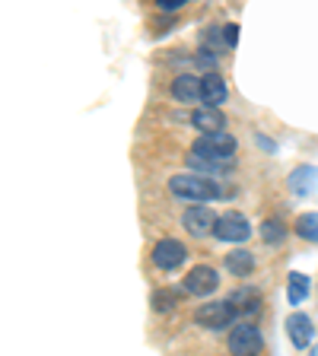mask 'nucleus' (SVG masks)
Masks as SVG:
<instances>
[{
	"mask_svg": "<svg viewBox=\"0 0 318 356\" xmlns=\"http://www.w3.org/2000/svg\"><path fill=\"white\" fill-rule=\"evenodd\" d=\"M169 188H172V194L182 200H200V204H204V200L220 197V185L207 175H198V172H191V175H175L169 181Z\"/></svg>",
	"mask_w": 318,
	"mask_h": 356,
	"instance_id": "nucleus-1",
	"label": "nucleus"
},
{
	"mask_svg": "<svg viewBox=\"0 0 318 356\" xmlns=\"http://www.w3.org/2000/svg\"><path fill=\"white\" fill-rule=\"evenodd\" d=\"M191 153L210 156V159H220V163H232V153H236V137H230L226 131H220V134H200Z\"/></svg>",
	"mask_w": 318,
	"mask_h": 356,
	"instance_id": "nucleus-2",
	"label": "nucleus"
},
{
	"mask_svg": "<svg viewBox=\"0 0 318 356\" xmlns=\"http://www.w3.org/2000/svg\"><path fill=\"white\" fill-rule=\"evenodd\" d=\"M182 283H185V293H191V296H210V293H216V286H220V274L207 264H198L188 270Z\"/></svg>",
	"mask_w": 318,
	"mask_h": 356,
	"instance_id": "nucleus-3",
	"label": "nucleus"
},
{
	"mask_svg": "<svg viewBox=\"0 0 318 356\" xmlns=\"http://www.w3.org/2000/svg\"><path fill=\"white\" fill-rule=\"evenodd\" d=\"M214 236L220 242H245V238L252 236V226H248V220L242 213H223L214 222Z\"/></svg>",
	"mask_w": 318,
	"mask_h": 356,
	"instance_id": "nucleus-4",
	"label": "nucleus"
},
{
	"mask_svg": "<svg viewBox=\"0 0 318 356\" xmlns=\"http://www.w3.org/2000/svg\"><path fill=\"white\" fill-rule=\"evenodd\" d=\"M188 258V248L178 238H163V242H156L153 248V264L159 267V270H175V267H182Z\"/></svg>",
	"mask_w": 318,
	"mask_h": 356,
	"instance_id": "nucleus-5",
	"label": "nucleus"
},
{
	"mask_svg": "<svg viewBox=\"0 0 318 356\" xmlns=\"http://www.w3.org/2000/svg\"><path fill=\"white\" fill-rule=\"evenodd\" d=\"M261 331L255 325H236L230 334V353L232 356H255L261 350Z\"/></svg>",
	"mask_w": 318,
	"mask_h": 356,
	"instance_id": "nucleus-6",
	"label": "nucleus"
},
{
	"mask_svg": "<svg viewBox=\"0 0 318 356\" xmlns=\"http://www.w3.org/2000/svg\"><path fill=\"white\" fill-rule=\"evenodd\" d=\"M232 315H236V309H232L230 302H204L198 312H194V321H198L200 327H210V331H216V327H226V325H230Z\"/></svg>",
	"mask_w": 318,
	"mask_h": 356,
	"instance_id": "nucleus-7",
	"label": "nucleus"
},
{
	"mask_svg": "<svg viewBox=\"0 0 318 356\" xmlns=\"http://www.w3.org/2000/svg\"><path fill=\"white\" fill-rule=\"evenodd\" d=\"M214 222H216V213L210 207H188L185 216H182V226H185L191 236H207V232H214Z\"/></svg>",
	"mask_w": 318,
	"mask_h": 356,
	"instance_id": "nucleus-8",
	"label": "nucleus"
},
{
	"mask_svg": "<svg viewBox=\"0 0 318 356\" xmlns=\"http://www.w3.org/2000/svg\"><path fill=\"white\" fill-rule=\"evenodd\" d=\"M226 80H223L220 74H207L200 76V102H204V108H216V105L226 99Z\"/></svg>",
	"mask_w": 318,
	"mask_h": 356,
	"instance_id": "nucleus-9",
	"label": "nucleus"
},
{
	"mask_svg": "<svg viewBox=\"0 0 318 356\" xmlns=\"http://www.w3.org/2000/svg\"><path fill=\"white\" fill-rule=\"evenodd\" d=\"M289 191L299 194V197L318 191V169L315 165H299V169L289 172Z\"/></svg>",
	"mask_w": 318,
	"mask_h": 356,
	"instance_id": "nucleus-10",
	"label": "nucleus"
},
{
	"mask_svg": "<svg viewBox=\"0 0 318 356\" xmlns=\"http://www.w3.org/2000/svg\"><path fill=\"white\" fill-rule=\"evenodd\" d=\"M287 334H289V341H293V347L296 350H305L312 343V334H315V327H312V321L305 318V315H289L287 318Z\"/></svg>",
	"mask_w": 318,
	"mask_h": 356,
	"instance_id": "nucleus-11",
	"label": "nucleus"
},
{
	"mask_svg": "<svg viewBox=\"0 0 318 356\" xmlns=\"http://www.w3.org/2000/svg\"><path fill=\"white\" fill-rule=\"evenodd\" d=\"M172 96H175L178 102L194 105L200 99V76H191V74L175 76V80H172Z\"/></svg>",
	"mask_w": 318,
	"mask_h": 356,
	"instance_id": "nucleus-12",
	"label": "nucleus"
},
{
	"mask_svg": "<svg viewBox=\"0 0 318 356\" xmlns=\"http://www.w3.org/2000/svg\"><path fill=\"white\" fill-rule=\"evenodd\" d=\"M191 121H194V127L204 134H220L223 127H226V118H223L220 108H198L191 115Z\"/></svg>",
	"mask_w": 318,
	"mask_h": 356,
	"instance_id": "nucleus-13",
	"label": "nucleus"
},
{
	"mask_svg": "<svg viewBox=\"0 0 318 356\" xmlns=\"http://www.w3.org/2000/svg\"><path fill=\"white\" fill-rule=\"evenodd\" d=\"M188 169L191 172H204V175H223V172H230L232 169V163H220V159H210V156H198V153H191L188 156Z\"/></svg>",
	"mask_w": 318,
	"mask_h": 356,
	"instance_id": "nucleus-14",
	"label": "nucleus"
},
{
	"mask_svg": "<svg viewBox=\"0 0 318 356\" xmlns=\"http://www.w3.org/2000/svg\"><path fill=\"white\" fill-rule=\"evenodd\" d=\"M226 267L236 277H248L255 270V254L252 252H230L226 254Z\"/></svg>",
	"mask_w": 318,
	"mask_h": 356,
	"instance_id": "nucleus-15",
	"label": "nucleus"
},
{
	"mask_svg": "<svg viewBox=\"0 0 318 356\" xmlns=\"http://www.w3.org/2000/svg\"><path fill=\"white\" fill-rule=\"evenodd\" d=\"M305 296H309V277H305V274H289V286H287L289 305L305 302Z\"/></svg>",
	"mask_w": 318,
	"mask_h": 356,
	"instance_id": "nucleus-16",
	"label": "nucleus"
},
{
	"mask_svg": "<svg viewBox=\"0 0 318 356\" xmlns=\"http://www.w3.org/2000/svg\"><path fill=\"white\" fill-rule=\"evenodd\" d=\"M293 229H296V236L305 238V242H318V213H303Z\"/></svg>",
	"mask_w": 318,
	"mask_h": 356,
	"instance_id": "nucleus-17",
	"label": "nucleus"
},
{
	"mask_svg": "<svg viewBox=\"0 0 318 356\" xmlns=\"http://www.w3.org/2000/svg\"><path fill=\"white\" fill-rule=\"evenodd\" d=\"M261 238H264L267 245H280L283 238H287V226H283L280 220H264L261 222Z\"/></svg>",
	"mask_w": 318,
	"mask_h": 356,
	"instance_id": "nucleus-18",
	"label": "nucleus"
},
{
	"mask_svg": "<svg viewBox=\"0 0 318 356\" xmlns=\"http://www.w3.org/2000/svg\"><path fill=\"white\" fill-rule=\"evenodd\" d=\"M153 309L156 312H172V309H175V296H172V293H166V289L153 293Z\"/></svg>",
	"mask_w": 318,
	"mask_h": 356,
	"instance_id": "nucleus-19",
	"label": "nucleus"
},
{
	"mask_svg": "<svg viewBox=\"0 0 318 356\" xmlns=\"http://www.w3.org/2000/svg\"><path fill=\"white\" fill-rule=\"evenodd\" d=\"M223 42H226V48H236V42H239V26H223Z\"/></svg>",
	"mask_w": 318,
	"mask_h": 356,
	"instance_id": "nucleus-20",
	"label": "nucleus"
},
{
	"mask_svg": "<svg viewBox=\"0 0 318 356\" xmlns=\"http://www.w3.org/2000/svg\"><path fill=\"white\" fill-rule=\"evenodd\" d=\"M156 7H159V10H169V13H172V10H182V7H185V0H156Z\"/></svg>",
	"mask_w": 318,
	"mask_h": 356,
	"instance_id": "nucleus-21",
	"label": "nucleus"
},
{
	"mask_svg": "<svg viewBox=\"0 0 318 356\" xmlns=\"http://www.w3.org/2000/svg\"><path fill=\"white\" fill-rule=\"evenodd\" d=\"M309 356H318V350H312V353H309Z\"/></svg>",
	"mask_w": 318,
	"mask_h": 356,
	"instance_id": "nucleus-22",
	"label": "nucleus"
}]
</instances>
